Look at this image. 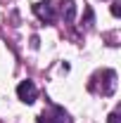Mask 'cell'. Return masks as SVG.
Listing matches in <instances>:
<instances>
[{
    "instance_id": "cell-1",
    "label": "cell",
    "mask_w": 121,
    "mask_h": 123,
    "mask_svg": "<svg viewBox=\"0 0 121 123\" xmlns=\"http://www.w3.org/2000/svg\"><path fill=\"white\" fill-rule=\"evenodd\" d=\"M88 88H90L93 92H97V95H102V97L114 95V90H116V71H112V69L97 71V74L90 78Z\"/></svg>"
},
{
    "instance_id": "cell-2",
    "label": "cell",
    "mask_w": 121,
    "mask_h": 123,
    "mask_svg": "<svg viewBox=\"0 0 121 123\" xmlns=\"http://www.w3.org/2000/svg\"><path fill=\"white\" fill-rule=\"evenodd\" d=\"M33 14L38 17L40 21H45V24L55 21V19H57L55 2H50V0H40V2H36V5H33Z\"/></svg>"
},
{
    "instance_id": "cell-3",
    "label": "cell",
    "mask_w": 121,
    "mask_h": 123,
    "mask_svg": "<svg viewBox=\"0 0 121 123\" xmlns=\"http://www.w3.org/2000/svg\"><path fill=\"white\" fill-rule=\"evenodd\" d=\"M36 95H38V90H36L33 80H21V83L17 85V97H19L24 104H33V102H36Z\"/></svg>"
},
{
    "instance_id": "cell-4",
    "label": "cell",
    "mask_w": 121,
    "mask_h": 123,
    "mask_svg": "<svg viewBox=\"0 0 121 123\" xmlns=\"http://www.w3.org/2000/svg\"><path fill=\"white\" fill-rule=\"evenodd\" d=\"M62 17H64V21L67 24H71L76 17V5L74 0H62Z\"/></svg>"
},
{
    "instance_id": "cell-5",
    "label": "cell",
    "mask_w": 121,
    "mask_h": 123,
    "mask_svg": "<svg viewBox=\"0 0 121 123\" xmlns=\"http://www.w3.org/2000/svg\"><path fill=\"white\" fill-rule=\"evenodd\" d=\"M64 118H67V114H64L62 109H60V114H57V118H55L52 114H45V111H43V114L38 116V123H64Z\"/></svg>"
},
{
    "instance_id": "cell-6",
    "label": "cell",
    "mask_w": 121,
    "mask_h": 123,
    "mask_svg": "<svg viewBox=\"0 0 121 123\" xmlns=\"http://www.w3.org/2000/svg\"><path fill=\"white\" fill-rule=\"evenodd\" d=\"M112 14L121 17V0H112Z\"/></svg>"
},
{
    "instance_id": "cell-7",
    "label": "cell",
    "mask_w": 121,
    "mask_h": 123,
    "mask_svg": "<svg viewBox=\"0 0 121 123\" xmlns=\"http://www.w3.org/2000/svg\"><path fill=\"white\" fill-rule=\"evenodd\" d=\"M107 123H119V114H116V111H112V114H109V118H107Z\"/></svg>"
}]
</instances>
